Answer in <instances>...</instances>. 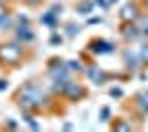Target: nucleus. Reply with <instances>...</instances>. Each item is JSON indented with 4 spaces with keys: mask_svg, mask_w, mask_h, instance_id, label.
Segmentation results:
<instances>
[{
    "mask_svg": "<svg viewBox=\"0 0 148 132\" xmlns=\"http://www.w3.org/2000/svg\"><path fill=\"white\" fill-rule=\"evenodd\" d=\"M16 104L22 112H40L51 106V93L47 86L40 84H25L16 93Z\"/></svg>",
    "mask_w": 148,
    "mask_h": 132,
    "instance_id": "1",
    "label": "nucleus"
},
{
    "mask_svg": "<svg viewBox=\"0 0 148 132\" xmlns=\"http://www.w3.org/2000/svg\"><path fill=\"white\" fill-rule=\"evenodd\" d=\"M27 46L20 44L18 40H9V42H0V66H9V68H18L22 60H25Z\"/></svg>",
    "mask_w": 148,
    "mask_h": 132,
    "instance_id": "2",
    "label": "nucleus"
},
{
    "mask_svg": "<svg viewBox=\"0 0 148 132\" xmlns=\"http://www.w3.org/2000/svg\"><path fill=\"white\" fill-rule=\"evenodd\" d=\"M47 75L49 79H56V82H69L71 79V70L66 68V60H51L49 68H47Z\"/></svg>",
    "mask_w": 148,
    "mask_h": 132,
    "instance_id": "3",
    "label": "nucleus"
},
{
    "mask_svg": "<svg viewBox=\"0 0 148 132\" xmlns=\"http://www.w3.org/2000/svg\"><path fill=\"white\" fill-rule=\"evenodd\" d=\"M36 31H33V26L29 24V22H18V24H13V40H18L20 44H25V46H29V44L36 42Z\"/></svg>",
    "mask_w": 148,
    "mask_h": 132,
    "instance_id": "4",
    "label": "nucleus"
},
{
    "mask_svg": "<svg viewBox=\"0 0 148 132\" xmlns=\"http://www.w3.org/2000/svg\"><path fill=\"white\" fill-rule=\"evenodd\" d=\"M62 97L69 99V101H80V99L86 97V88L82 86V84L73 82V79H69L66 86H64V90H62Z\"/></svg>",
    "mask_w": 148,
    "mask_h": 132,
    "instance_id": "5",
    "label": "nucleus"
},
{
    "mask_svg": "<svg viewBox=\"0 0 148 132\" xmlns=\"http://www.w3.org/2000/svg\"><path fill=\"white\" fill-rule=\"evenodd\" d=\"M88 51H91L93 55H111V53H115V44L108 42V40H93V42H88Z\"/></svg>",
    "mask_w": 148,
    "mask_h": 132,
    "instance_id": "6",
    "label": "nucleus"
},
{
    "mask_svg": "<svg viewBox=\"0 0 148 132\" xmlns=\"http://www.w3.org/2000/svg\"><path fill=\"white\" fill-rule=\"evenodd\" d=\"M84 73H86V77L95 84V86H102V84H106V79H108L106 70L99 68V66H86V68H84Z\"/></svg>",
    "mask_w": 148,
    "mask_h": 132,
    "instance_id": "7",
    "label": "nucleus"
},
{
    "mask_svg": "<svg viewBox=\"0 0 148 132\" xmlns=\"http://www.w3.org/2000/svg\"><path fill=\"white\" fill-rule=\"evenodd\" d=\"M124 64H126V68L128 70H137L139 68V64H142V57H139V49H126L124 51Z\"/></svg>",
    "mask_w": 148,
    "mask_h": 132,
    "instance_id": "8",
    "label": "nucleus"
},
{
    "mask_svg": "<svg viewBox=\"0 0 148 132\" xmlns=\"http://www.w3.org/2000/svg\"><path fill=\"white\" fill-rule=\"evenodd\" d=\"M122 35H124L126 40H130V42H135V40L142 38L144 33H142V29H139V24H137V22H124Z\"/></svg>",
    "mask_w": 148,
    "mask_h": 132,
    "instance_id": "9",
    "label": "nucleus"
},
{
    "mask_svg": "<svg viewBox=\"0 0 148 132\" xmlns=\"http://www.w3.org/2000/svg\"><path fill=\"white\" fill-rule=\"evenodd\" d=\"M142 13H139V7L135 5V2H128V5H124L122 13H119V18L124 20V22H137V18H139Z\"/></svg>",
    "mask_w": 148,
    "mask_h": 132,
    "instance_id": "10",
    "label": "nucleus"
},
{
    "mask_svg": "<svg viewBox=\"0 0 148 132\" xmlns=\"http://www.w3.org/2000/svg\"><path fill=\"white\" fill-rule=\"evenodd\" d=\"M0 29H13V16L7 2H2V0H0Z\"/></svg>",
    "mask_w": 148,
    "mask_h": 132,
    "instance_id": "11",
    "label": "nucleus"
},
{
    "mask_svg": "<svg viewBox=\"0 0 148 132\" xmlns=\"http://www.w3.org/2000/svg\"><path fill=\"white\" fill-rule=\"evenodd\" d=\"M40 22H42L44 26H49V29H56V26H58V16H56L53 11H49V9H47V11L40 16Z\"/></svg>",
    "mask_w": 148,
    "mask_h": 132,
    "instance_id": "12",
    "label": "nucleus"
},
{
    "mask_svg": "<svg viewBox=\"0 0 148 132\" xmlns=\"http://www.w3.org/2000/svg\"><path fill=\"white\" fill-rule=\"evenodd\" d=\"M93 7H95V2H93V0H82V2H77L75 11L80 13V16H88V13L93 11Z\"/></svg>",
    "mask_w": 148,
    "mask_h": 132,
    "instance_id": "13",
    "label": "nucleus"
},
{
    "mask_svg": "<svg viewBox=\"0 0 148 132\" xmlns=\"http://www.w3.org/2000/svg\"><path fill=\"white\" fill-rule=\"evenodd\" d=\"M22 121H25L31 130H40V123L36 121V114L33 112H22Z\"/></svg>",
    "mask_w": 148,
    "mask_h": 132,
    "instance_id": "14",
    "label": "nucleus"
},
{
    "mask_svg": "<svg viewBox=\"0 0 148 132\" xmlns=\"http://www.w3.org/2000/svg\"><path fill=\"white\" fill-rule=\"evenodd\" d=\"M66 68L71 73H84V64L82 60H66Z\"/></svg>",
    "mask_w": 148,
    "mask_h": 132,
    "instance_id": "15",
    "label": "nucleus"
},
{
    "mask_svg": "<svg viewBox=\"0 0 148 132\" xmlns=\"http://www.w3.org/2000/svg\"><path fill=\"white\" fill-rule=\"evenodd\" d=\"M137 24H139V29H142L144 35H148V13H144V16L137 18Z\"/></svg>",
    "mask_w": 148,
    "mask_h": 132,
    "instance_id": "16",
    "label": "nucleus"
},
{
    "mask_svg": "<svg viewBox=\"0 0 148 132\" xmlns=\"http://www.w3.org/2000/svg\"><path fill=\"white\" fill-rule=\"evenodd\" d=\"M137 106L142 108L144 112H148V93H142L139 97H137Z\"/></svg>",
    "mask_w": 148,
    "mask_h": 132,
    "instance_id": "17",
    "label": "nucleus"
},
{
    "mask_svg": "<svg viewBox=\"0 0 148 132\" xmlns=\"http://www.w3.org/2000/svg\"><path fill=\"white\" fill-rule=\"evenodd\" d=\"M139 57H142V64H148V42L139 46Z\"/></svg>",
    "mask_w": 148,
    "mask_h": 132,
    "instance_id": "18",
    "label": "nucleus"
},
{
    "mask_svg": "<svg viewBox=\"0 0 148 132\" xmlns=\"http://www.w3.org/2000/svg\"><path fill=\"white\" fill-rule=\"evenodd\" d=\"M77 33H80V26L73 24V22H69V24H66V35H69V38H73V35H77Z\"/></svg>",
    "mask_w": 148,
    "mask_h": 132,
    "instance_id": "19",
    "label": "nucleus"
},
{
    "mask_svg": "<svg viewBox=\"0 0 148 132\" xmlns=\"http://www.w3.org/2000/svg\"><path fill=\"white\" fill-rule=\"evenodd\" d=\"M22 2H25L27 7H40V5H44L47 0H22Z\"/></svg>",
    "mask_w": 148,
    "mask_h": 132,
    "instance_id": "20",
    "label": "nucleus"
},
{
    "mask_svg": "<svg viewBox=\"0 0 148 132\" xmlns=\"http://www.w3.org/2000/svg\"><path fill=\"white\" fill-rule=\"evenodd\" d=\"M113 130H130V126L124 123V121H119V123H113Z\"/></svg>",
    "mask_w": 148,
    "mask_h": 132,
    "instance_id": "21",
    "label": "nucleus"
},
{
    "mask_svg": "<svg viewBox=\"0 0 148 132\" xmlns=\"http://www.w3.org/2000/svg\"><path fill=\"white\" fill-rule=\"evenodd\" d=\"M99 117H102V121H108V117H111V110H108V108H102Z\"/></svg>",
    "mask_w": 148,
    "mask_h": 132,
    "instance_id": "22",
    "label": "nucleus"
},
{
    "mask_svg": "<svg viewBox=\"0 0 148 132\" xmlns=\"http://www.w3.org/2000/svg\"><path fill=\"white\" fill-rule=\"evenodd\" d=\"M49 42H51V44H62V35H58V33H53Z\"/></svg>",
    "mask_w": 148,
    "mask_h": 132,
    "instance_id": "23",
    "label": "nucleus"
},
{
    "mask_svg": "<svg viewBox=\"0 0 148 132\" xmlns=\"http://www.w3.org/2000/svg\"><path fill=\"white\" fill-rule=\"evenodd\" d=\"M7 88H9V79H5V77H2V79H0V93H5Z\"/></svg>",
    "mask_w": 148,
    "mask_h": 132,
    "instance_id": "24",
    "label": "nucleus"
},
{
    "mask_svg": "<svg viewBox=\"0 0 148 132\" xmlns=\"http://www.w3.org/2000/svg\"><path fill=\"white\" fill-rule=\"evenodd\" d=\"M111 97H122V88H111Z\"/></svg>",
    "mask_w": 148,
    "mask_h": 132,
    "instance_id": "25",
    "label": "nucleus"
},
{
    "mask_svg": "<svg viewBox=\"0 0 148 132\" xmlns=\"http://www.w3.org/2000/svg\"><path fill=\"white\" fill-rule=\"evenodd\" d=\"M99 22H102L99 16H97V18H88V24H99Z\"/></svg>",
    "mask_w": 148,
    "mask_h": 132,
    "instance_id": "26",
    "label": "nucleus"
},
{
    "mask_svg": "<svg viewBox=\"0 0 148 132\" xmlns=\"http://www.w3.org/2000/svg\"><path fill=\"white\" fill-rule=\"evenodd\" d=\"M7 128H11V130H16V128H18V123H16V121H7Z\"/></svg>",
    "mask_w": 148,
    "mask_h": 132,
    "instance_id": "27",
    "label": "nucleus"
},
{
    "mask_svg": "<svg viewBox=\"0 0 148 132\" xmlns=\"http://www.w3.org/2000/svg\"><path fill=\"white\" fill-rule=\"evenodd\" d=\"M93 2H97V5H102V7H106V0H93Z\"/></svg>",
    "mask_w": 148,
    "mask_h": 132,
    "instance_id": "28",
    "label": "nucleus"
},
{
    "mask_svg": "<svg viewBox=\"0 0 148 132\" xmlns=\"http://www.w3.org/2000/svg\"><path fill=\"white\" fill-rule=\"evenodd\" d=\"M115 2H117V0H106V7H108V5H115Z\"/></svg>",
    "mask_w": 148,
    "mask_h": 132,
    "instance_id": "29",
    "label": "nucleus"
},
{
    "mask_svg": "<svg viewBox=\"0 0 148 132\" xmlns=\"http://www.w3.org/2000/svg\"><path fill=\"white\" fill-rule=\"evenodd\" d=\"M142 2H144V7H146V9H148V0H142Z\"/></svg>",
    "mask_w": 148,
    "mask_h": 132,
    "instance_id": "30",
    "label": "nucleus"
}]
</instances>
